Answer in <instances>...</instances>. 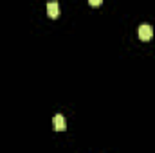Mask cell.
I'll return each instance as SVG.
<instances>
[{
	"label": "cell",
	"instance_id": "6da1fadb",
	"mask_svg": "<svg viewBox=\"0 0 155 153\" xmlns=\"http://www.w3.org/2000/svg\"><path fill=\"white\" fill-rule=\"evenodd\" d=\"M152 36H153V29H152V25H148V24L139 25V38L143 40V41L152 40Z\"/></svg>",
	"mask_w": 155,
	"mask_h": 153
},
{
	"label": "cell",
	"instance_id": "7a4b0ae2",
	"mask_svg": "<svg viewBox=\"0 0 155 153\" xmlns=\"http://www.w3.org/2000/svg\"><path fill=\"white\" fill-rule=\"evenodd\" d=\"M52 124H54V130L56 132H65V128H67V122H65V117L63 115H54V119H52Z\"/></svg>",
	"mask_w": 155,
	"mask_h": 153
},
{
	"label": "cell",
	"instance_id": "3957f363",
	"mask_svg": "<svg viewBox=\"0 0 155 153\" xmlns=\"http://www.w3.org/2000/svg\"><path fill=\"white\" fill-rule=\"evenodd\" d=\"M47 15H49L51 18H58V15H60V5H58L56 0H52V2L47 4Z\"/></svg>",
	"mask_w": 155,
	"mask_h": 153
},
{
	"label": "cell",
	"instance_id": "277c9868",
	"mask_svg": "<svg viewBox=\"0 0 155 153\" xmlns=\"http://www.w3.org/2000/svg\"><path fill=\"white\" fill-rule=\"evenodd\" d=\"M101 2H103V0H88V4H90V5H99Z\"/></svg>",
	"mask_w": 155,
	"mask_h": 153
}]
</instances>
